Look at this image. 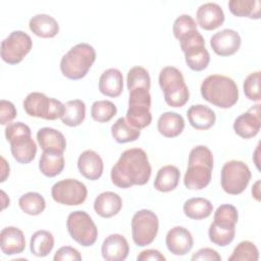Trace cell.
<instances>
[{
    "instance_id": "6da1fadb",
    "label": "cell",
    "mask_w": 261,
    "mask_h": 261,
    "mask_svg": "<svg viewBox=\"0 0 261 261\" xmlns=\"http://www.w3.org/2000/svg\"><path fill=\"white\" fill-rule=\"evenodd\" d=\"M152 173L147 153L141 148H130L122 152L111 168V181L120 189L146 185Z\"/></svg>"
},
{
    "instance_id": "7a4b0ae2",
    "label": "cell",
    "mask_w": 261,
    "mask_h": 261,
    "mask_svg": "<svg viewBox=\"0 0 261 261\" xmlns=\"http://www.w3.org/2000/svg\"><path fill=\"white\" fill-rule=\"evenodd\" d=\"M213 170V154L204 145L194 147L189 154L184 185L189 190H203L210 181Z\"/></svg>"
},
{
    "instance_id": "3957f363",
    "label": "cell",
    "mask_w": 261,
    "mask_h": 261,
    "mask_svg": "<svg viewBox=\"0 0 261 261\" xmlns=\"http://www.w3.org/2000/svg\"><path fill=\"white\" fill-rule=\"evenodd\" d=\"M201 95L204 100L219 108H230L239 100V89L236 82L226 75L211 74L201 84Z\"/></svg>"
},
{
    "instance_id": "277c9868",
    "label": "cell",
    "mask_w": 261,
    "mask_h": 261,
    "mask_svg": "<svg viewBox=\"0 0 261 261\" xmlns=\"http://www.w3.org/2000/svg\"><path fill=\"white\" fill-rule=\"evenodd\" d=\"M96 60V51L88 43H79L71 47L60 60L61 73L69 80L85 77Z\"/></svg>"
},
{
    "instance_id": "5b68a950",
    "label": "cell",
    "mask_w": 261,
    "mask_h": 261,
    "mask_svg": "<svg viewBox=\"0 0 261 261\" xmlns=\"http://www.w3.org/2000/svg\"><path fill=\"white\" fill-rule=\"evenodd\" d=\"M31 135L30 126L20 121L9 123L5 127V138L10 144L13 158L18 163H30L36 157L37 144Z\"/></svg>"
},
{
    "instance_id": "8992f818",
    "label": "cell",
    "mask_w": 261,
    "mask_h": 261,
    "mask_svg": "<svg viewBox=\"0 0 261 261\" xmlns=\"http://www.w3.org/2000/svg\"><path fill=\"white\" fill-rule=\"evenodd\" d=\"M159 86L164 94V100L171 107H182L190 99V91L179 69L165 66L160 70Z\"/></svg>"
},
{
    "instance_id": "52a82bcc",
    "label": "cell",
    "mask_w": 261,
    "mask_h": 261,
    "mask_svg": "<svg viewBox=\"0 0 261 261\" xmlns=\"http://www.w3.org/2000/svg\"><path fill=\"white\" fill-rule=\"evenodd\" d=\"M178 41L185 54L186 63L192 70L201 71L207 68L210 55L205 47V40L198 30L188 33Z\"/></svg>"
},
{
    "instance_id": "ba28073f",
    "label": "cell",
    "mask_w": 261,
    "mask_h": 261,
    "mask_svg": "<svg viewBox=\"0 0 261 261\" xmlns=\"http://www.w3.org/2000/svg\"><path fill=\"white\" fill-rule=\"evenodd\" d=\"M151 95L148 89L137 88L129 91L128 108L125 119L134 127L142 129L152 121Z\"/></svg>"
},
{
    "instance_id": "9c48e42d",
    "label": "cell",
    "mask_w": 261,
    "mask_h": 261,
    "mask_svg": "<svg viewBox=\"0 0 261 261\" xmlns=\"http://www.w3.org/2000/svg\"><path fill=\"white\" fill-rule=\"evenodd\" d=\"M24 111L33 117L47 120L60 118L64 112V104L54 98H49L40 92L30 93L23 100Z\"/></svg>"
},
{
    "instance_id": "30bf717a",
    "label": "cell",
    "mask_w": 261,
    "mask_h": 261,
    "mask_svg": "<svg viewBox=\"0 0 261 261\" xmlns=\"http://www.w3.org/2000/svg\"><path fill=\"white\" fill-rule=\"evenodd\" d=\"M66 228L69 236L83 247H90L97 241L98 228L92 217L83 210L68 214Z\"/></svg>"
},
{
    "instance_id": "8fae6325",
    "label": "cell",
    "mask_w": 261,
    "mask_h": 261,
    "mask_svg": "<svg viewBox=\"0 0 261 261\" xmlns=\"http://www.w3.org/2000/svg\"><path fill=\"white\" fill-rule=\"evenodd\" d=\"M251 176L250 168L245 162L229 160L221 168V188L229 195L242 194L248 187Z\"/></svg>"
},
{
    "instance_id": "7c38bea8",
    "label": "cell",
    "mask_w": 261,
    "mask_h": 261,
    "mask_svg": "<svg viewBox=\"0 0 261 261\" xmlns=\"http://www.w3.org/2000/svg\"><path fill=\"white\" fill-rule=\"evenodd\" d=\"M159 229L157 215L149 209L137 211L132 218V237L138 247H145L153 243Z\"/></svg>"
},
{
    "instance_id": "4fadbf2b",
    "label": "cell",
    "mask_w": 261,
    "mask_h": 261,
    "mask_svg": "<svg viewBox=\"0 0 261 261\" xmlns=\"http://www.w3.org/2000/svg\"><path fill=\"white\" fill-rule=\"evenodd\" d=\"M53 200L59 204L75 206L83 204L88 196L85 184L74 178H66L55 182L51 189Z\"/></svg>"
},
{
    "instance_id": "5bb4252c",
    "label": "cell",
    "mask_w": 261,
    "mask_h": 261,
    "mask_svg": "<svg viewBox=\"0 0 261 261\" xmlns=\"http://www.w3.org/2000/svg\"><path fill=\"white\" fill-rule=\"evenodd\" d=\"M33 41L22 31H13L1 42V58L8 64L19 63L31 51Z\"/></svg>"
},
{
    "instance_id": "9a60e30c",
    "label": "cell",
    "mask_w": 261,
    "mask_h": 261,
    "mask_svg": "<svg viewBox=\"0 0 261 261\" xmlns=\"http://www.w3.org/2000/svg\"><path fill=\"white\" fill-rule=\"evenodd\" d=\"M260 106L259 103L255 104L234 119L233 130L239 137L251 139L259 133L261 127Z\"/></svg>"
},
{
    "instance_id": "2e32d148",
    "label": "cell",
    "mask_w": 261,
    "mask_h": 261,
    "mask_svg": "<svg viewBox=\"0 0 261 261\" xmlns=\"http://www.w3.org/2000/svg\"><path fill=\"white\" fill-rule=\"evenodd\" d=\"M242 39L239 33L231 29L221 30L210 38V46L219 56L233 55L241 47Z\"/></svg>"
},
{
    "instance_id": "e0dca14e",
    "label": "cell",
    "mask_w": 261,
    "mask_h": 261,
    "mask_svg": "<svg viewBox=\"0 0 261 261\" xmlns=\"http://www.w3.org/2000/svg\"><path fill=\"white\" fill-rule=\"evenodd\" d=\"M165 244L170 253L176 256H184L193 248L194 240L192 233L186 227L174 226L167 231Z\"/></svg>"
},
{
    "instance_id": "ac0fdd59",
    "label": "cell",
    "mask_w": 261,
    "mask_h": 261,
    "mask_svg": "<svg viewBox=\"0 0 261 261\" xmlns=\"http://www.w3.org/2000/svg\"><path fill=\"white\" fill-rule=\"evenodd\" d=\"M197 23L206 31H212L223 24L225 16L220 5L207 2L200 5L196 12Z\"/></svg>"
},
{
    "instance_id": "d6986e66",
    "label": "cell",
    "mask_w": 261,
    "mask_h": 261,
    "mask_svg": "<svg viewBox=\"0 0 261 261\" xmlns=\"http://www.w3.org/2000/svg\"><path fill=\"white\" fill-rule=\"evenodd\" d=\"M101 253L107 261H122L129 253V246L122 234L112 233L103 241Z\"/></svg>"
},
{
    "instance_id": "ffe728a7",
    "label": "cell",
    "mask_w": 261,
    "mask_h": 261,
    "mask_svg": "<svg viewBox=\"0 0 261 261\" xmlns=\"http://www.w3.org/2000/svg\"><path fill=\"white\" fill-rule=\"evenodd\" d=\"M77 168L81 174L90 180H97L103 173V160L94 150L84 151L77 159Z\"/></svg>"
},
{
    "instance_id": "44dd1931",
    "label": "cell",
    "mask_w": 261,
    "mask_h": 261,
    "mask_svg": "<svg viewBox=\"0 0 261 261\" xmlns=\"http://www.w3.org/2000/svg\"><path fill=\"white\" fill-rule=\"evenodd\" d=\"M0 247L5 255H16L25 248V238L18 227L6 226L0 232Z\"/></svg>"
},
{
    "instance_id": "7402d4cb",
    "label": "cell",
    "mask_w": 261,
    "mask_h": 261,
    "mask_svg": "<svg viewBox=\"0 0 261 261\" xmlns=\"http://www.w3.org/2000/svg\"><path fill=\"white\" fill-rule=\"evenodd\" d=\"M121 207L122 200L120 196L110 191L99 194L94 201L95 212L103 218H110L116 215Z\"/></svg>"
},
{
    "instance_id": "603a6c76",
    "label": "cell",
    "mask_w": 261,
    "mask_h": 261,
    "mask_svg": "<svg viewBox=\"0 0 261 261\" xmlns=\"http://www.w3.org/2000/svg\"><path fill=\"white\" fill-rule=\"evenodd\" d=\"M187 116L190 124L200 130H206L212 127L216 121V115L214 111L203 104L192 105L188 111Z\"/></svg>"
},
{
    "instance_id": "cb8c5ba5",
    "label": "cell",
    "mask_w": 261,
    "mask_h": 261,
    "mask_svg": "<svg viewBox=\"0 0 261 261\" xmlns=\"http://www.w3.org/2000/svg\"><path fill=\"white\" fill-rule=\"evenodd\" d=\"M123 90V76L119 69L108 68L100 75L99 91L111 98L118 97Z\"/></svg>"
},
{
    "instance_id": "d4e9b609",
    "label": "cell",
    "mask_w": 261,
    "mask_h": 261,
    "mask_svg": "<svg viewBox=\"0 0 261 261\" xmlns=\"http://www.w3.org/2000/svg\"><path fill=\"white\" fill-rule=\"evenodd\" d=\"M184 128L185 119L176 112L167 111L158 118L157 129L165 138H175L182 133Z\"/></svg>"
},
{
    "instance_id": "484cf974",
    "label": "cell",
    "mask_w": 261,
    "mask_h": 261,
    "mask_svg": "<svg viewBox=\"0 0 261 261\" xmlns=\"http://www.w3.org/2000/svg\"><path fill=\"white\" fill-rule=\"evenodd\" d=\"M30 30L38 37L53 38L59 32L58 21L51 15L40 13L34 15L29 22Z\"/></svg>"
},
{
    "instance_id": "4316f807",
    "label": "cell",
    "mask_w": 261,
    "mask_h": 261,
    "mask_svg": "<svg viewBox=\"0 0 261 261\" xmlns=\"http://www.w3.org/2000/svg\"><path fill=\"white\" fill-rule=\"evenodd\" d=\"M37 141L43 151L53 150L63 153L66 148V140L62 133L52 127H42L37 133Z\"/></svg>"
},
{
    "instance_id": "83f0119b",
    "label": "cell",
    "mask_w": 261,
    "mask_h": 261,
    "mask_svg": "<svg viewBox=\"0 0 261 261\" xmlns=\"http://www.w3.org/2000/svg\"><path fill=\"white\" fill-rule=\"evenodd\" d=\"M64 164L63 153L53 150L43 151L39 160L40 171L48 177H54L60 174L64 168Z\"/></svg>"
},
{
    "instance_id": "f1b7e54d",
    "label": "cell",
    "mask_w": 261,
    "mask_h": 261,
    "mask_svg": "<svg viewBox=\"0 0 261 261\" xmlns=\"http://www.w3.org/2000/svg\"><path fill=\"white\" fill-rule=\"evenodd\" d=\"M180 171L171 164L162 166L158 171L154 179V188L162 193H168L173 191L179 181Z\"/></svg>"
},
{
    "instance_id": "f546056e",
    "label": "cell",
    "mask_w": 261,
    "mask_h": 261,
    "mask_svg": "<svg viewBox=\"0 0 261 261\" xmlns=\"http://www.w3.org/2000/svg\"><path fill=\"white\" fill-rule=\"evenodd\" d=\"M182 210L187 217L195 220H201L211 215L213 205L208 199L195 197L187 200L184 203Z\"/></svg>"
},
{
    "instance_id": "4dcf8cb0",
    "label": "cell",
    "mask_w": 261,
    "mask_h": 261,
    "mask_svg": "<svg viewBox=\"0 0 261 261\" xmlns=\"http://www.w3.org/2000/svg\"><path fill=\"white\" fill-rule=\"evenodd\" d=\"M86 117V104L81 99L69 100L64 104V112L61 121L67 126H77L83 123Z\"/></svg>"
},
{
    "instance_id": "1f68e13d",
    "label": "cell",
    "mask_w": 261,
    "mask_h": 261,
    "mask_svg": "<svg viewBox=\"0 0 261 261\" xmlns=\"http://www.w3.org/2000/svg\"><path fill=\"white\" fill-rule=\"evenodd\" d=\"M54 247L53 234L45 229L37 230L33 233L30 241V249L33 255L37 257H46Z\"/></svg>"
},
{
    "instance_id": "d6a6232c",
    "label": "cell",
    "mask_w": 261,
    "mask_h": 261,
    "mask_svg": "<svg viewBox=\"0 0 261 261\" xmlns=\"http://www.w3.org/2000/svg\"><path fill=\"white\" fill-rule=\"evenodd\" d=\"M111 135L117 143L123 144L138 140L141 130L129 124L125 117H119L111 126Z\"/></svg>"
},
{
    "instance_id": "836d02e7",
    "label": "cell",
    "mask_w": 261,
    "mask_h": 261,
    "mask_svg": "<svg viewBox=\"0 0 261 261\" xmlns=\"http://www.w3.org/2000/svg\"><path fill=\"white\" fill-rule=\"evenodd\" d=\"M259 0H230L228 1L229 11L238 17H249L253 19L260 18Z\"/></svg>"
},
{
    "instance_id": "e575fe53",
    "label": "cell",
    "mask_w": 261,
    "mask_h": 261,
    "mask_svg": "<svg viewBox=\"0 0 261 261\" xmlns=\"http://www.w3.org/2000/svg\"><path fill=\"white\" fill-rule=\"evenodd\" d=\"M19 208L29 215H39L46 208V201L44 197L36 192H29L20 196L18 200Z\"/></svg>"
},
{
    "instance_id": "d590c367",
    "label": "cell",
    "mask_w": 261,
    "mask_h": 261,
    "mask_svg": "<svg viewBox=\"0 0 261 261\" xmlns=\"http://www.w3.org/2000/svg\"><path fill=\"white\" fill-rule=\"evenodd\" d=\"M239 212L231 204H222L214 212L213 223L222 228H236Z\"/></svg>"
},
{
    "instance_id": "8d00e7d4",
    "label": "cell",
    "mask_w": 261,
    "mask_h": 261,
    "mask_svg": "<svg viewBox=\"0 0 261 261\" xmlns=\"http://www.w3.org/2000/svg\"><path fill=\"white\" fill-rule=\"evenodd\" d=\"M116 112L117 108L115 104L109 100H98L91 106V116L98 122H108Z\"/></svg>"
},
{
    "instance_id": "74e56055",
    "label": "cell",
    "mask_w": 261,
    "mask_h": 261,
    "mask_svg": "<svg viewBox=\"0 0 261 261\" xmlns=\"http://www.w3.org/2000/svg\"><path fill=\"white\" fill-rule=\"evenodd\" d=\"M128 92L137 88H145L150 90L151 79L148 70L143 66H134L127 72L126 77Z\"/></svg>"
},
{
    "instance_id": "f35d334b",
    "label": "cell",
    "mask_w": 261,
    "mask_h": 261,
    "mask_svg": "<svg viewBox=\"0 0 261 261\" xmlns=\"http://www.w3.org/2000/svg\"><path fill=\"white\" fill-rule=\"evenodd\" d=\"M259 251L256 245L250 241H243L238 244L228 257V261H257Z\"/></svg>"
},
{
    "instance_id": "ab89813d",
    "label": "cell",
    "mask_w": 261,
    "mask_h": 261,
    "mask_svg": "<svg viewBox=\"0 0 261 261\" xmlns=\"http://www.w3.org/2000/svg\"><path fill=\"white\" fill-rule=\"evenodd\" d=\"M208 236L209 240L213 244L219 247H225L233 241L236 236V228H222L212 222L208 229Z\"/></svg>"
},
{
    "instance_id": "60d3db41",
    "label": "cell",
    "mask_w": 261,
    "mask_h": 261,
    "mask_svg": "<svg viewBox=\"0 0 261 261\" xmlns=\"http://www.w3.org/2000/svg\"><path fill=\"white\" fill-rule=\"evenodd\" d=\"M243 89L246 97L255 102H259L261 99L260 96V71H254L247 75L244 81Z\"/></svg>"
},
{
    "instance_id": "b9f144b4",
    "label": "cell",
    "mask_w": 261,
    "mask_h": 261,
    "mask_svg": "<svg viewBox=\"0 0 261 261\" xmlns=\"http://www.w3.org/2000/svg\"><path fill=\"white\" fill-rule=\"evenodd\" d=\"M197 30V23L189 14H181L177 16L172 25V32L175 39L179 40L188 33Z\"/></svg>"
},
{
    "instance_id": "7bdbcfd3",
    "label": "cell",
    "mask_w": 261,
    "mask_h": 261,
    "mask_svg": "<svg viewBox=\"0 0 261 261\" xmlns=\"http://www.w3.org/2000/svg\"><path fill=\"white\" fill-rule=\"evenodd\" d=\"M17 115L14 104L10 101L2 99L0 101V123L2 125L9 124Z\"/></svg>"
},
{
    "instance_id": "ee69618b",
    "label": "cell",
    "mask_w": 261,
    "mask_h": 261,
    "mask_svg": "<svg viewBox=\"0 0 261 261\" xmlns=\"http://www.w3.org/2000/svg\"><path fill=\"white\" fill-rule=\"evenodd\" d=\"M53 259L54 261H66V260L81 261L82 256L76 249L70 246H63L56 251Z\"/></svg>"
},
{
    "instance_id": "f6af8a7d",
    "label": "cell",
    "mask_w": 261,
    "mask_h": 261,
    "mask_svg": "<svg viewBox=\"0 0 261 261\" xmlns=\"http://www.w3.org/2000/svg\"><path fill=\"white\" fill-rule=\"evenodd\" d=\"M193 261H220L221 260V256L217 253V251H215L214 249L211 248H202L200 250H198L196 253L193 254L192 258Z\"/></svg>"
},
{
    "instance_id": "bcb514c9",
    "label": "cell",
    "mask_w": 261,
    "mask_h": 261,
    "mask_svg": "<svg viewBox=\"0 0 261 261\" xmlns=\"http://www.w3.org/2000/svg\"><path fill=\"white\" fill-rule=\"evenodd\" d=\"M138 261H148V260H153V261H165L166 258L163 254H161L160 251L155 250V249H147L142 251L138 257Z\"/></svg>"
},
{
    "instance_id": "7dc6e473",
    "label": "cell",
    "mask_w": 261,
    "mask_h": 261,
    "mask_svg": "<svg viewBox=\"0 0 261 261\" xmlns=\"http://www.w3.org/2000/svg\"><path fill=\"white\" fill-rule=\"evenodd\" d=\"M1 161H2V177H1V181L3 182L6 179V177L9 175V164L6 162L4 157H1Z\"/></svg>"
},
{
    "instance_id": "c3c4849f",
    "label": "cell",
    "mask_w": 261,
    "mask_h": 261,
    "mask_svg": "<svg viewBox=\"0 0 261 261\" xmlns=\"http://www.w3.org/2000/svg\"><path fill=\"white\" fill-rule=\"evenodd\" d=\"M259 185H260V180H257L254 184V186L252 187V195H253V197L257 201H260V188H259Z\"/></svg>"
}]
</instances>
